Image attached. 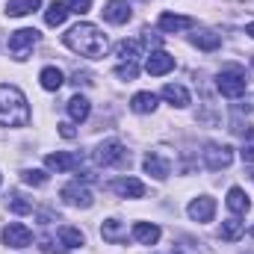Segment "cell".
I'll return each mask as SVG.
<instances>
[{
  "label": "cell",
  "instance_id": "cell-33",
  "mask_svg": "<svg viewBox=\"0 0 254 254\" xmlns=\"http://www.w3.org/2000/svg\"><path fill=\"white\" fill-rule=\"evenodd\" d=\"M240 157H243L246 163H254V130H249V136H246V142H243Z\"/></svg>",
  "mask_w": 254,
  "mask_h": 254
},
{
  "label": "cell",
  "instance_id": "cell-15",
  "mask_svg": "<svg viewBox=\"0 0 254 254\" xmlns=\"http://www.w3.org/2000/svg\"><path fill=\"white\" fill-rule=\"evenodd\" d=\"M225 204H228V210H231L234 216H246V213L252 210V201H249V195H246V190H240V187H231V190H228Z\"/></svg>",
  "mask_w": 254,
  "mask_h": 254
},
{
  "label": "cell",
  "instance_id": "cell-27",
  "mask_svg": "<svg viewBox=\"0 0 254 254\" xmlns=\"http://www.w3.org/2000/svg\"><path fill=\"white\" fill-rule=\"evenodd\" d=\"M65 18H68V6L60 3V0H54V3L45 9V21H48V27H63Z\"/></svg>",
  "mask_w": 254,
  "mask_h": 254
},
{
  "label": "cell",
  "instance_id": "cell-35",
  "mask_svg": "<svg viewBox=\"0 0 254 254\" xmlns=\"http://www.w3.org/2000/svg\"><path fill=\"white\" fill-rule=\"evenodd\" d=\"M42 252H45V254H63L57 246H54V240H51V237H45V240H42Z\"/></svg>",
  "mask_w": 254,
  "mask_h": 254
},
{
  "label": "cell",
  "instance_id": "cell-36",
  "mask_svg": "<svg viewBox=\"0 0 254 254\" xmlns=\"http://www.w3.org/2000/svg\"><path fill=\"white\" fill-rule=\"evenodd\" d=\"M60 133H63L65 139H74V136H77V130H74V125H68V122H65V125H60Z\"/></svg>",
  "mask_w": 254,
  "mask_h": 254
},
{
  "label": "cell",
  "instance_id": "cell-30",
  "mask_svg": "<svg viewBox=\"0 0 254 254\" xmlns=\"http://www.w3.org/2000/svg\"><path fill=\"white\" fill-rule=\"evenodd\" d=\"M116 77H122V80H127V83L136 80V77H139V65L136 63H119L116 65Z\"/></svg>",
  "mask_w": 254,
  "mask_h": 254
},
{
  "label": "cell",
  "instance_id": "cell-4",
  "mask_svg": "<svg viewBox=\"0 0 254 254\" xmlns=\"http://www.w3.org/2000/svg\"><path fill=\"white\" fill-rule=\"evenodd\" d=\"M36 42H39V30H33V27L15 30V33L9 36V54H12L18 63H24V60L30 57V51L36 48Z\"/></svg>",
  "mask_w": 254,
  "mask_h": 254
},
{
  "label": "cell",
  "instance_id": "cell-28",
  "mask_svg": "<svg viewBox=\"0 0 254 254\" xmlns=\"http://www.w3.org/2000/svg\"><path fill=\"white\" fill-rule=\"evenodd\" d=\"M192 45H195V48H201V51H216V48L222 45V36H219V33H210V30H204V33H195V36H192Z\"/></svg>",
  "mask_w": 254,
  "mask_h": 254
},
{
  "label": "cell",
  "instance_id": "cell-7",
  "mask_svg": "<svg viewBox=\"0 0 254 254\" xmlns=\"http://www.w3.org/2000/svg\"><path fill=\"white\" fill-rule=\"evenodd\" d=\"M0 240H3V246H9V249H27V246L33 243V231H30L27 225H21V222H9V225L3 228Z\"/></svg>",
  "mask_w": 254,
  "mask_h": 254
},
{
  "label": "cell",
  "instance_id": "cell-5",
  "mask_svg": "<svg viewBox=\"0 0 254 254\" xmlns=\"http://www.w3.org/2000/svg\"><path fill=\"white\" fill-rule=\"evenodd\" d=\"M234 163V148L228 145H219V142H207L204 145V166L210 172H222Z\"/></svg>",
  "mask_w": 254,
  "mask_h": 254
},
{
  "label": "cell",
  "instance_id": "cell-17",
  "mask_svg": "<svg viewBox=\"0 0 254 254\" xmlns=\"http://www.w3.org/2000/svg\"><path fill=\"white\" fill-rule=\"evenodd\" d=\"M101 237H104L107 243H113V246H125L127 243V231L119 219H107V222L101 225Z\"/></svg>",
  "mask_w": 254,
  "mask_h": 254
},
{
  "label": "cell",
  "instance_id": "cell-14",
  "mask_svg": "<svg viewBox=\"0 0 254 254\" xmlns=\"http://www.w3.org/2000/svg\"><path fill=\"white\" fill-rule=\"evenodd\" d=\"M160 237H163V231L157 225H151V222H136L133 225V240L142 243V246H157Z\"/></svg>",
  "mask_w": 254,
  "mask_h": 254
},
{
  "label": "cell",
  "instance_id": "cell-24",
  "mask_svg": "<svg viewBox=\"0 0 254 254\" xmlns=\"http://www.w3.org/2000/svg\"><path fill=\"white\" fill-rule=\"evenodd\" d=\"M39 80H42V89H48V92H57V89H60V86L65 83V74L60 71V68L48 65V68H42Z\"/></svg>",
  "mask_w": 254,
  "mask_h": 254
},
{
  "label": "cell",
  "instance_id": "cell-10",
  "mask_svg": "<svg viewBox=\"0 0 254 254\" xmlns=\"http://www.w3.org/2000/svg\"><path fill=\"white\" fill-rule=\"evenodd\" d=\"M187 213H190V219H195V222H213V216H216V198H210V195L192 198Z\"/></svg>",
  "mask_w": 254,
  "mask_h": 254
},
{
  "label": "cell",
  "instance_id": "cell-8",
  "mask_svg": "<svg viewBox=\"0 0 254 254\" xmlns=\"http://www.w3.org/2000/svg\"><path fill=\"white\" fill-rule=\"evenodd\" d=\"M63 201L68 207H83V210H89L92 204H95V195L89 187H83V184H65L63 187Z\"/></svg>",
  "mask_w": 254,
  "mask_h": 254
},
{
  "label": "cell",
  "instance_id": "cell-32",
  "mask_svg": "<svg viewBox=\"0 0 254 254\" xmlns=\"http://www.w3.org/2000/svg\"><path fill=\"white\" fill-rule=\"evenodd\" d=\"M9 210H12V213H30V210H33V201H24L21 195H12V198H9Z\"/></svg>",
  "mask_w": 254,
  "mask_h": 254
},
{
  "label": "cell",
  "instance_id": "cell-13",
  "mask_svg": "<svg viewBox=\"0 0 254 254\" xmlns=\"http://www.w3.org/2000/svg\"><path fill=\"white\" fill-rule=\"evenodd\" d=\"M192 18H187V15H172V12H163L160 15V21H157V27L163 30V33H184V30H190Z\"/></svg>",
  "mask_w": 254,
  "mask_h": 254
},
{
  "label": "cell",
  "instance_id": "cell-29",
  "mask_svg": "<svg viewBox=\"0 0 254 254\" xmlns=\"http://www.w3.org/2000/svg\"><path fill=\"white\" fill-rule=\"evenodd\" d=\"M21 181L30 184V187H45L48 184V172H42V169H24L21 172Z\"/></svg>",
  "mask_w": 254,
  "mask_h": 254
},
{
  "label": "cell",
  "instance_id": "cell-12",
  "mask_svg": "<svg viewBox=\"0 0 254 254\" xmlns=\"http://www.w3.org/2000/svg\"><path fill=\"white\" fill-rule=\"evenodd\" d=\"M110 190L116 192V195H122V198H142L145 195V184L136 181V178H116L110 184Z\"/></svg>",
  "mask_w": 254,
  "mask_h": 254
},
{
  "label": "cell",
  "instance_id": "cell-34",
  "mask_svg": "<svg viewBox=\"0 0 254 254\" xmlns=\"http://www.w3.org/2000/svg\"><path fill=\"white\" fill-rule=\"evenodd\" d=\"M65 6H68V12H74V15H86V12L92 9V0H65Z\"/></svg>",
  "mask_w": 254,
  "mask_h": 254
},
{
  "label": "cell",
  "instance_id": "cell-23",
  "mask_svg": "<svg viewBox=\"0 0 254 254\" xmlns=\"http://www.w3.org/2000/svg\"><path fill=\"white\" fill-rule=\"evenodd\" d=\"M89 113H92V104H89V98H83V95H74V98L68 101V116H71L74 122H86V119H89Z\"/></svg>",
  "mask_w": 254,
  "mask_h": 254
},
{
  "label": "cell",
  "instance_id": "cell-19",
  "mask_svg": "<svg viewBox=\"0 0 254 254\" xmlns=\"http://www.w3.org/2000/svg\"><path fill=\"white\" fill-rule=\"evenodd\" d=\"M45 166H48L51 172H71V169L77 166V157L68 154V151H57V154H48V157H45Z\"/></svg>",
  "mask_w": 254,
  "mask_h": 254
},
{
  "label": "cell",
  "instance_id": "cell-16",
  "mask_svg": "<svg viewBox=\"0 0 254 254\" xmlns=\"http://www.w3.org/2000/svg\"><path fill=\"white\" fill-rule=\"evenodd\" d=\"M104 18H107L110 24H127V21H130V3H127V0H107Z\"/></svg>",
  "mask_w": 254,
  "mask_h": 254
},
{
  "label": "cell",
  "instance_id": "cell-38",
  "mask_svg": "<svg viewBox=\"0 0 254 254\" xmlns=\"http://www.w3.org/2000/svg\"><path fill=\"white\" fill-rule=\"evenodd\" d=\"M252 237H254V228H252Z\"/></svg>",
  "mask_w": 254,
  "mask_h": 254
},
{
  "label": "cell",
  "instance_id": "cell-9",
  "mask_svg": "<svg viewBox=\"0 0 254 254\" xmlns=\"http://www.w3.org/2000/svg\"><path fill=\"white\" fill-rule=\"evenodd\" d=\"M142 169H145L151 178H157V181H166V178L172 175V163H169V157H163L160 151H148L145 160H142Z\"/></svg>",
  "mask_w": 254,
  "mask_h": 254
},
{
  "label": "cell",
  "instance_id": "cell-3",
  "mask_svg": "<svg viewBox=\"0 0 254 254\" xmlns=\"http://www.w3.org/2000/svg\"><path fill=\"white\" fill-rule=\"evenodd\" d=\"M216 86H219V92H222L225 98L237 101V98L246 95V89H249V77H246V71H243L240 65H231V68H222V71H219Z\"/></svg>",
  "mask_w": 254,
  "mask_h": 254
},
{
  "label": "cell",
  "instance_id": "cell-22",
  "mask_svg": "<svg viewBox=\"0 0 254 254\" xmlns=\"http://www.w3.org/2000/svg\"><path fill=\"white\" fill-rule=\"evenodd\" d=\"M57 240H60V246H65V249H80V246L86 243L83 231H77V228H71V225H63V228L57 231Z\"/></svg>",
  "mask_w": 254,
  "mask_h": 254
},
{
  "label": "cell",
  "instance_id": "cell-25",
  "mask_svg": "<svg viewBox=\"0 0 254 254\" xmlns=\"http://www.w3.org/2000/svg\"><path fill=\"white\" fill-rule=\"evenodd\" d=\"M42 6V0H9L6 3V15L9 18H21V15H30Z\"/></svg>",
  "mask_w": 254,
  "mask_h": 254
},
{
  "label": "cell",
  "instance_id": "cell-6",
  "mask_svg": "<svg viewBox=\"0 0 254 254\" xmlns=\"http://www.w3.org/2000/svg\"><path fill=\"white\" fill-rule=\"evenodd\" d=\"M125 160H127V151L119 139H107V142H101V145L95 148V163L104 166V169L119 166V163H125Z\"/></svg>",
  "mask_w": 254,
  "mask_h": 254
},
{
  "label": "cell",
  "instance_id": "cell-39",
  "mask_svg": "<svg viewBox=\"0 0 254 254\" xmlns=\"http://www.w3.org/2000/svg\"><path fill=\"white\" fill-rule=\"evenodd\" d=\"M252 65H254V57H252Z\"/></svg>",
  "mask_w": 254,
  "mask_h": 254
},
{
  "label": "cell",
  "instance_id": "cell-11",
  "mask_svg": "<svg viewBox=\"0 0 254 254\" xmlns=\"http://www.w3.org/2000/svg\"><path fill=\"white\" fill-rule=\"evenodd\" d=\"M172 68H175V57L166 54V51H154V54L148 57V63H145V71H148L151 77H163V74H169Z\"/></svg>",
  "mask_w": 254,
  "mask_h": 254
},
{
  "label": "cell",
  "instance_id": "cell-1",
  "mask_svg": "<svg viewBox=\"0 0 254 254\" xmlns=\"http://www.w3.org/2000/svg\"><path fill=\"white\" fill-rule=\"evenodd\" d=\"M65 45L74 54L86 57V60H101V57H107V48H110L107 36L95 24H77V27H71L65 33Z\"/></svg>",
  "mask_w": 254,
  "mask_h": 254
},
{
  "label": "cell",
  "instance_id": "cell-31",
  "mask_svg": "<svg viewBox=\"0 0 254 254\" xmlns=\"http://www.w3.org/2000/svg\"><path fill=\"white\" fill-rule=\"evenodd\" d=\"M172 252H175V254H204L201 249H198V246H195V240H190V237H184V240H178Z\"/></svg>",
  "mask_w": 254,
  "mask_h": 254
},
{
  "label": "cell",
  "instance_id": "cell-21",
  "mask_svg": "<svg viewBox=\"0 0 254 254\" xmlns=\"http://www.w3.org/2000/svg\"><path fill=\"white\" fill-rule=\"evenodd\" d=\"M139 54H142L139 39H122V42L116 45V57H119L122 63H136V60H139Z\"/></svg>",
  "mask_w": 254,
  "mask_h": 254
},
{
  "label": "cell",
  "instance_id": "cell-2",
  "mask_svg": "<svg viewBox=\"0 0 254 254\" xmlns=\"http://www.w3.org/2000/svg\"><path fill=\"white\" fill-rule=\"evenodd\" d=\"M30 125V107L18 86L0 83V127H27Z\"/></svg>",
  "mask_w": 254,
  "mask_h": 254
},
{
  "label": "cell",
  "instance_id": "cell-37",
  "mask_svg": "<svg viewBox=\"0 0 254 254\" xmlns=\"http://www.w3.org/2000/svg\"><path fill=\"white\" fill-rule=\"evenodd\" d=\"M246 33H249V36H252V39H254V21H252V24H249V27H246Z\"/></svg>",
  "mask_w": 254,
  "mask_h": 254
},
{
  "label": "cell",
  "instance_id": "cell-18",
  "mask_svg": "<svg viewBox=\"0 0 254 254\" xmlns=\"http://www.w3.org/2000/svg\"><path fill=\"white\" fill-rule=\"evenodd\" d=\"M163 98H166L172 107H178V110L190 107V92H187V86H181V83H169V86H163Z\"/></svg>",
  "mask_w": 254,
  "mask_h": 254
},
{
  "label": "cell",
  "instance_id": "cell-26",
  "mask_svg": "<svg viewBox=\"0 0 254 254\" xmlns=\"http://www.w3.org/2000/svg\"><path fill=\"white\" fill-rule=\"evenodd\" d=\"M243 231H246V225L234 216V219H225L222 222V231H219V237L225 240V243H237L240 237H243Z\"/></svg>",
  "mask_w": 254,
  "mask_h": 254
},
{
  "label": "cell",
  "instance_id": "cell-20",
  "mask_svg": "<svg viewBox=\"0 0 254 254\" xmlns=\"http://www.w3.org/2000/svg\"><path fill=\"white\" fill-rule=\"evenodd\" d=\"M130 110L139 113V116L154 113V110H157V95H154V92H136V95L130 98Z\"/></svg>",
  "mask_w": 254,
  "mask_h": 254
}]
</instances>
